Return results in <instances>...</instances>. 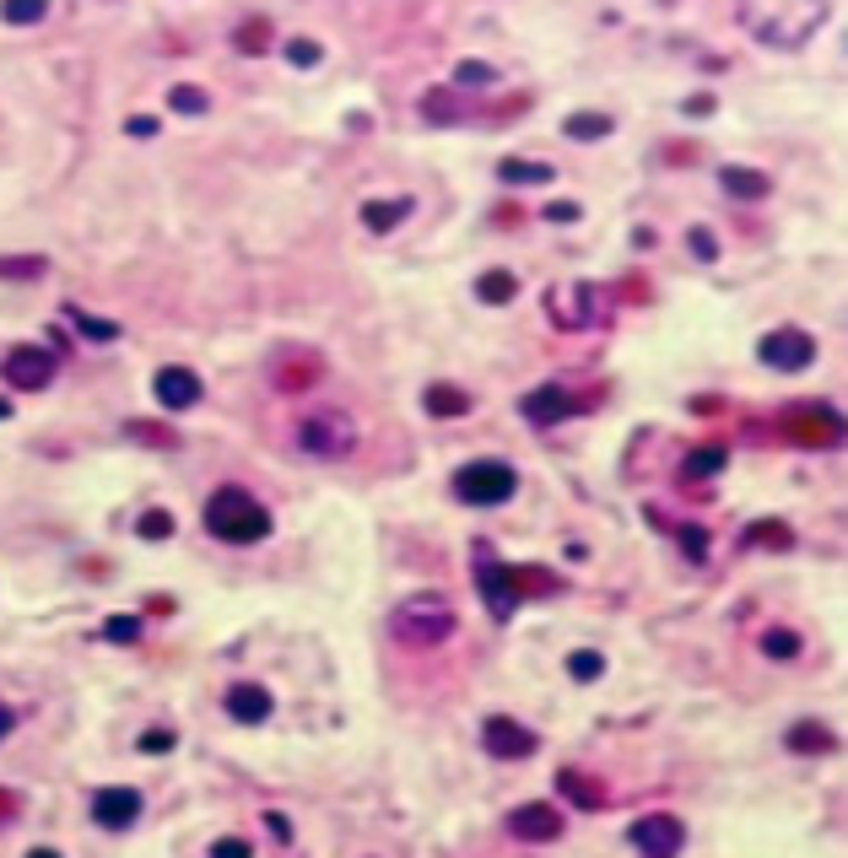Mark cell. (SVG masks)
Wrapping results in <instances>:
<instances>
[{
  "label": "cell",
  "mask_w": 848,
  "mask_h": 858,
  "mask_svg": "<svg viewBox=\"0 0 848 858\" xmlns=\"http://www.w3.org/2000/svg\"><path fill=\"white\" fill-rule=\"evenodd\" d=\"M390 632H395V643H406V648H438V643L454 637V605H448L443 594H411L406 605H395Z\"/></svg>",
  "instance_id": "obj_4"
},
{
  "label": "cell",
  "mask_w": 848,
  "mask_h": 858,
  "mask_svg": "<svg viewBox=\"0 0 848 858\" xmlns=\"http://www.w3.org/2000/svg\"><path fill=\"white\" fill-rule=\"evenodd\" d=\"M151 389H157V400H162L168 411H189V406L200 400V378H195L189 368H179V362H168V368H157V378H151Z\"/></svg>",
  "instance_id": "obj_16"
},
{
  "label": "cell",
  "mask_w": 848,
  "mask_h": 858,
  "mask_svg": "<svg viewBox=\"0 0 848 858\" xmlns=\"http://www.w3.org/2000/svg\"><path fill=\"white\" fill-rule=\"evenodd\" d=\"M27 858H60V854H54V848H33Z\"/></svg>",
  "instance_id": "obj_52"
},
{
  "label": "cell",
  "mask_w": 848,
  "mask_h": 858,
  "mask_svg": "<svg viewBox=\"0 0 848 858\" xmlns=\"http://www.w3.org/2000/svg\"><path fill=\"white\" fill-rule=\"evenodd\" d=\"M357 216H362L368 233H395L406 216H417V200H411V195H395V200H362Z\"/></svg>",
  "instance_id": "obj_18"
},
{
  "label": "cell",
  "mask_w": 848,
  "mask_h": 858,
  "mask_svg": "<svg viewBox=\"0 0 848 858\" xmlns=\"http://www.w3.org/2000/svg\"><path fill=\"white\" fill-rule=\"evenodd\" d=\"M718 184H724L729 200H762V195L773 189V178H767L762 167H746V162H724V167H718Z\"/></svg>",
  "instance_id": "obj_17"
},
{
  "label": "cell",
  "mask_w": 848,
  "mask_h": 858,
  "mask_svg": "<svg viewBox=\"0 0 848 858\" xmlns=\"http://www.w3.org/2000/svg\"><path fill=\"white\" fill-rule=\"evenodd\" d=\"M746 546H789V530H784V524H751V530H746Z\"/></svg>",
  "instance_id": "obj_42"
},
{
  "label": "cell",
  "mask_w": 848,
  "mask_h": 858,
  "mask_svg": "<svg viewBox=\"0 0 848 858\" xmlns=\"http://www.w3.org/2000/svg\"><path fill=\"white\" fill-rule=\"evenodd\" d=\"M476 588L487 599V610L497 621H508L519 610V594L530 588H557L552 572H536V568H508V562H492V551H476Z\"/></svg>",
  "instance_id": "obj_3"
},
{
  "label": "cell",
  "mask_w": 848,
  "mask_h": 858,
  "mask_svg": "<svg viewBox=\"0 0 848 858\" xmlns=\"http://www.w3.org/2000/svg\"><path fill=\"white\" fill-rule=\"evenodd\" d=\"M282 54H286V65H297V71H314V65L324 60V43H319V38H286Z\"/></svg>",
  "instance_id": "obj_34"
},
{
  "label": "cell",
  "mask_w": 848,
  "mask_h": 858,
  "mask_svg": "<svg viewBox=\"0 0 848 858\" xmlns=\"http://www.w3.org/2000/svg\"><path fill=\"white\" fill-rule=\"evenodd\" d=\"M454 87H497V65H487V60H459V65H454Z\"/></svg>",
  "instance_id": "obj_35"
},
{
  "label": "cell",
  "mask_w": 848,
  "mask_h": 858,
  "mask_svg": "<svg viewBox=\"0 0 848 858\" xmlns=\"http://www.w3.org/2000/svg\"><path fill=\"white\" fill-rule=\"evenodd\" d=\"M65 319L87 335V340H120V324L114 319H98V313H87L82 302H65Z\"/></svg>",
  "instance_id": "obj_29"
},
{
  "label": "cell",
  "mask_w": 848,
  "mask_h": 858,
  "mask_svg": "<svg viewBox=\"0 0 848 858\" xmlns=\"http://www.w3.org/2000/svg\"><path fill=\"white\" fill-rule=\"evenodd\" d=\"M422 406H427V416L448 422V416H465V411H470V395H465V389H454V384H427Z\"/></svg>",
  "instance_id": "obj_25"
},
{
  "label": "cell",
  "mask_w": 848,
  "mask_h": 858,
  "mask_svg": "<svg viewBox=\"0 0 848 858\" xmlns=\"http://www.w3.org/2000/svg\"><path fill=\"white\" fill-rule=\"evenodd\" d=\"M297 448H303L308 459H319V464H335V459H346V453L357 448V422H352L346 411H335V406L308 411V416L297 422Z\"/></svg>",
  "instance_id": "obj_5"
},
{
  "label": "cell",
  "mask_w": 848,
  "mask_h": 858,
  "mask_svg": "<svg viewBox=\"0 0 848 858\" xmlns=\"http://www.w3.org/2000/svg\"><path fill=\"white\" fill-rule=\"evenodd\" d=\"M5 416H11V400H0V422H5Z\"/></svg>",
  "instance_id": "obj_53"
},
{
  "label": "cell",
  "mask_w": 848,
  "mask_h": 858,
  "mask_svg": "<svg viewBox=\"0 0 848 858\" xmlns=\"http://www.w3.org/2000/svg\"><path fill=\"white\" fill-rule=\"evenodd\" d=\"M11 729H16V708H5V702H0V739H5Z\"/></svg>",
  "instance_id": "obj_51"
},
{
  "label": "cell",
  "mask_w": 848,
  "mask_h": 858,
  "mask_svg": "<svg viewBox=\"0 0 848 858\" xmlns=\"http://www.w3.org/2000/svg\"><path fill=\"white\" fill-rule=\"evenodd\" d=\"M514 486H519V470L508 459H470L454 470V497L470 508H497L514 497Z\"/></svg>",
  "instance_id": "obj_6"
},
{
  "label": "cell",
  "mask_w": 848,
  "mask_h": 858,
  "mask_svg": "<svg viewBox=\"0 0 848 858\" xmlns=\"http://www.w3.org/2000/svg\"><path fill=\"white\" fill-rule=\"evenodd\" d=\"M665 5H676V0H665Z\"/></svg>",
  "instance_id": "obj_54"
},
{
  "label": "cell",
  "mask_w": 848,
  "mask_h": 858,
  "mask_svg": "<svg viewBox=\"0 0 848 858\" xmlns=\"http://www.w3.org/2000/svg\"><path fill=\"white\" fill-rule=\"evenodd\" d=\"M266 826H271V837H282V843L292 837V826H286V816H282V810H271V816H266Z\"/></svg>",
  "instance_id": "obj_50"
},
{
  "label": "cell",
  "mask_w": 848,
  "mask_h": 858,
  "mask_svg": "<svg viewBox=\"0 0 848 858\" xmlns=\"http://www.w3.org/2000/svg\"><path fill=\"white\" fill-rule=\"evenodd\" d=\"M136 535H142V540H168V535H173V519H168L162 508H151L142 524H136Z\"/></svg>",
  "instance_id": "obj_41"
},
{
  "label": "cell",
  "mask_w": 848,
  "mask_h": 858,
  "mask_svg": "<svg viewBox=\"0 0 848 858\" xmlns=\"http://www.w3.org/2000/svg\"><path fill=\"white\" fill-rule=\"evenodd\" d=\"M567 675H573V681H600V675H605V659H600L594 648H578V654H567Z\"/></svg>",
  "instance_id": "obj_38"
},
{
  "label": "cell",
  "mask_w": 848,
  "mask_h": 858,
  "mask_svg": "<svg viewBox=\"0 0 848 858\" xmlns=\"http://www.w3.org/2000/svg\"><path fill=\"white\" fill-rule=\"evenodd\" d=\"M627 837H632V848L643 858H676L681 843H687V826L676 816H643V821H632Z\"/></svg>",
  "instance_id": "obj_10"
},
{
  "label": "cell",
  "mask_w": 848,
  "mask_h": 858,
  "mask_svg": "<svg viewBox=\"0 0 848 858\" xmlns=\"http://www.w3.org/2000/svg\"><path fill=\"white\" fill-rule=\"evenodd\" d=\"M557 788H563V794L573 799V805H578V810H600V805H605V788H600L594 778L573 772V767H563V772H557Z\"/></svg>",
  "instance_id": "obj_27"
},
{
  "label": "cell",
  "mask_w": 848,
  "mask_h": 858,
  "mask_svg": "<svg viewBox=\"0 0 848 858\" xmlns=\"http://www.w3.org/2000/svg\"><path fill=\"white\" fill-rule=\"evenodd\" d=\"M757 357H762L773 373H800V368L816 362V340H811V329H800V324H778V329H767V335L757 340Z\"/></svg>",
  "instance_id": "obj_7"
},
{
  "label": "cell",
  "mask_w": 848,
  "mask_h": 858,
  "mask_svg": "<svg viewBox=\"0 0 848 858\" xmlns=\"http://www.w3.org/2000/svg\"><path fill=\"white\" fill-rule=\"evenodd\" d=\"M481 745L497 756V761H530L536 756V734L519 723V718H487V729H481Z\"/></svg>",
  "instance_id": "obj_11"
},
{
  "label": "cell",
  "mask_w": 848,
  "mask_h": 858,
  "mask_svg": "<svg viewBox=\"0 0 848 858\" xmlns=\"http://www.w3.org/2000/svg\"><path fill=\"white\" fill-rule=\"evenodd\" d=\"M497 178H503V184H552L557 167H552L546 157H541V162H536V157H503V162H497Z\"/></svg>",
  "instance_id": "obj_23"
},
{
  "label": "cell",
  "mask_w": 848,
  "mask_h": 858,
  "mask_svg": "<svg viewBox=\"0 0 848 858\" xmlns=\"http://www.w3.org/2000/svg\"><path fill=\"white\" fill-rule=\"evenodd\" d=\"M314 378H319V357H314V351H286V357H276V389H282V395H303Z\"/></svg>",
  "instance_id": "obj_19"
},
{
  "label": "cell",
  "mask_w": 848,
  "mask_h": 858,
  "mask_svg": "<svg viewBox=\"0 0 848 858\" xmlns=\"http://www.w3.org/2000/svg\"><path fill=\"white\" fill-rule=\"evenodd\" d=\"M271 43H276L271 16H249V22H238V27H233V49H238V54H249V60H260Z\"/></svg>",
  "instance_id": "obj_22"
},
{
  "label": "cell",
  "mask_w": 848,
  "mask_h": 858,
  "mask_svg": "<svg viewBox=\"0 0 848 858\" xmlns=\"http://www.w3.org/2000/svg\"><path fill=\"white\" fill-rule=\"evenodd\" d=\"M179 739H173V729H146L142 739H136V750L142 756H162V750H173Z\"/></svg>",
  "instance_id": "obj_43"
},
{
  "label": "cell",
  "mask_w": 848,
  "mask_h": 858,
  "mask_svg": "<svg viewBox=\"0 0 848 858\" xmlns=\"http://www.w3.org/2000/svg\"><path fill=\"white\" fill-rule=\"evenodd\" d=\"M541 216H546V222H552V227H573V222H578V216H583V211H578V206H573V200H552V206H541Z\"/></svg>",
  "instance_id": "obj_44"
},
{
  "label": "cell",
  "mask_w": 848,
  "mask_h": 858,
  "mask_svg": "<svg viewBox=\"0 0 848 858\" xmlns=\"http://www.w3.org/2000/svg\"><path fill=\"white\" fill-rule=\"evenodd\" d=\"M762 654H767V659H795V654H800V637H795L789 626H773V632H762Z\"/></svg>",
  "instance_id": "obj_37"
},
{
  "label": "cell",
  "mask_w": 848,
  "mask_h": 858,
  "mask_svg": "<svg viewBox=\"0 0 848 858\" xmlns=\"http://www.w3.org/2000/svg\"><path fill=\"white\" fill-rule=\"evenodd\" d=\"M508 832H514L519 843H557V837H563V810L530 799V805H519V810L508 816Z\"/></svg>",
  "instance_id": "obj_13"
},
{
  "label": "cell",
  "mask_w": 848,
  "mask_h": 858,
  "mask_svg": "<svg viewBox=\"0 0 848 858\" xmlns=\"http://www.w3.org/2000/svg\"><path fill=\"white\" fill-rule=\"evenodd\" d=\"M346 130H352V136H368V130H373V114L352 109V114H346Z\"/></svg>",
  "instance_id": "obj_49"
},
{
  "label": "cell",
  "mask_w": 848,
  "mask_h": 858,
  "mask_svg": "<svg viewBox=\"0 0 848 858\" xmlns=\"http://www.w3.org/2000/svg\"><path fill=\"white\" fill-rule=\"evenodd\" d=\"M417 109H422V120H427V125H459V120L470 114V109L459 103V92H454V87H427V92H422V103H417Z\"/></svg>",
  "instance_id": "obj_21"
},
{
  "label": "cell",
  "mask_w": 848,
  "mask_h": 858,
  "mask_svg": "<svg viewBox=\"0 0 848 858\" xmlns=\"http://www.w3.org/2000/svg\"><path fill=\"white\" fill-rule=\"evenodd\" d=\"M713 109H718L713 92H692V98H687V114H692V120H703V114H713Z\"/></svg>",
  "instance_id": "obj_48"
},
{
  "label": "cell",
  "mask_w": 848,
  "mask_h": 858,
  "mask_svg": "<svg viewBox=\"0 0 848 858\" xmlns=\"http://www.w3.org/2000/svg\"><path fill=\"white\" fill-rule=\"evenodd\" d=\"M827 0H740V22L746 33H757L773 49H806L822 22H827Z\"/></svg>",
  "instance_id": "obj_1"
},
{
  "label": "cell",
  "mask_w": 848,
  "mask_h": 858,
  "mask_svg": "<svg viewBox=\"0 0 848 858\" xmlns=\"http://www.w3.org/2000/svg\"><path fill=\"white\" fill-rule=\"evenodd\" d=\"M681 546H687V557H692V562H703V551H708V535H703V530H698V524H687V530H681Z\"/></svg>",
  "instance_id": "obj_47"
},
{
  "label": "cell",
  "mask_w": 848,
  "mask_h": 858,
  "mask_svg": "<svg viewBox=\"0 0 848 858\" xmlns=\"http://www.w3.org/2000/svg\"><path fill=\"white\" fill-rule=\"evenodd\" d=\"M168 109H173V114H206V109H211V98H206V87L179 82V87H168Z\"/></svg>",
  "instance_id": "obj_33"
},
{
  "label": "cell",
  "mask_w": 848,
  "mask_h": 858,
  "mask_svg": "<svg viewBox=\"0 0 848 858\" xmlns=\"http://www.w3.org/2000/svg\"><path fill=\"white\" fill-rule=\"evenodd\" d=\"M519 416L536 422V427H557L567 416H578V395H567L563 384H541V389H530L519 400Z\"/></svg>",
  "instance_id": "obj_12"
},
{
  "label": "cell",
  "mask_w": 848,
  "mask_h": 858,
  "mask_svg": "<svg viewBox=\"0 0 848 858\" xmlns=\"http://www.w3.org/2000/svg\"><path fill=\"white\" fill-rule=\"evenodd\" d=\"M44 271H49L44 254H0V276L5 282H38Z\"/></svg>",
  "instance_id": "obj_31"
},
{
  "label": "cell",
  "mask_w": 848,
  "mask_h": 858,
  "mask_svg": "<svg viewBox=\"0 0 848 858\" xmlns=\"http://www.w3.org/2000/svg\"><path fill=\"white\" fill-rule=\"evenodd\" d=\"M157 130H162L157 114H131V120H125V136H136V141H151Z\"/></svg>",
  "instance_id": "obj_45"
},
{
  "label": "cell",
  "mask_w": 848,
  "mask_h": 858,
  "mask_svg": "<svg viewBox=\"0 0 848 858\" xmlns=\"http://www.w3.org/2000/svg\"><path fill=\"white\" fill-rule=\"evenodd\" d=\"M49 16V0H0V22L11 27H38Z\"/></svg>",
  "instance_id": "obj_32"
},
{
  "label": "cell",
  "mask_w": 848,
  "mask_h": 858,
  "mask_svg": "<svg viewBox=\"0 0 848 858\" xmlns=\"http://www.w3.org/2000/svg\"><path fill=\"white\" fill-rule=\"evenodd\" d=\"M93 821L109 826V832L136 826V821H142V794H136V788H103V794L93 799Z\"/></svg>",
  "instance_id": "obj_15"
},
{
  "label": "cell",
  "mask_w": 848,
  "mask_h": 858,
  "mask_svg": "<svg viewBox=\"0 0 848 858\" xmlns=\"http://www.w3.org/2000/svg\"><path fill=\"white\" fill-rule=\"evenodd\" d=\"M211 858H255V848H249L244 837H217V843H211Z\"/></svg>",
  "instance_id": "obj_46"
},
{
  "label": "cell",
  "mask_w": 848,
  "mask_h": 858,
  "mask_svg": "<svg viewBox=\"0 0 848 858\" xmlns=\"http://www.w3.org/2000/svg\"><path fill=\"white\" fill-rule=\"evenodd\" d=\"M54 351H44V346H16V351H5L0 357V378H5V389H49L54 384Z\"/></svg>",
  "instance_id": "obj_8"
},
{
  "label": "cell",
  "mask_w": 848,
  "mask_h": 858,
  "mask_svg": "<svg viewBox=\"0 0 848 858\" xmlns=\"http://www.w3.org/2000/svg\"><path fill=\"white\" fill-rule=\"evenodd\" d=\"M611 130H616V120H611V114H600V109H578V114H567V120H563L567 141H605Z\"/></svg>",
  "instance_id": "obj_24"
},
{
  "label": "cell",
  "mask_w": 848,
  "mask_h": 858,
  "mask_svg": "<svg viewBox=\"0 0 848 858\" xmlns=\"http://www.w3.org/2000/svg\"><path fill=\"white\" fill-rule=\"evenodd\" d=\"M131 437H136V443H162V448H173V443H179V437H173V427H162V422H131Z\"/></svg>",
  "instance_id": "obj_40"
},
{
  "label": "cell",
  "mask_w": 848,
  "mask_h": 858,
  "mask_svg": "<svg viewBox=\"0 0 848 858\" xmlns=\"http://www.w3.org/2000/svg\"><path fill=\"white\" fill-rule=\"evenodd\" d=\"M784 432H789V443H811V448H827V443H838V411H827V406H811V411H789L784 416Z\"/></svg>",
  "instance_id": "obj_14"
},
{
  "label": "cell",
  "mask_w": 848,
  "mask_h": 858,
  "mask_svg": "<svg viewBox=\"0 0 848 858\" xmlns=\"http://www.w3.org/2000/svg\"><path fill=\"white\" fill-rule=\"evenodd\" d=\"M687 249H692V260H703V265L718 260V238H713L708 227H692V233H687Z\"/></svg>",
  "instance_id": "obj_39"
},
{
  "label": "cell",
  "mask_w": 848,
  "mask_h": 858,
  "mask_svg": "<svg viewBox=\"0 0 848 858\" xmlns=\"http://www.w3.org/2000/svg\"><path fill=\"white\" fill-rule=\"evenodd\" d=\"M838 739H833V729L827 723H795L789 729V750H811V756H822V750H833Z\"/></svg>",
  "instance_id": "obj_30"
},
{
  "label": "cell",
  "mask_w": 848,
  "mask_h": 858,
  "mask_svg": "<svg viewBox=\"0 0 848 858\" xmlns=\"http://www.w3.org/2000/svg\"><path fill=\"white\" fill-rule=\"evenodd\" d=\"M724 464H729V453H724L718 443H703V448H692V453H687L681 475H687V481H708V475H718Z\"/></svg>",
  "instance_id": "obj_28"
},
{
  "label": "cell",
  "mask_w": 848,
  "mask_h": 858,
  "mask_svg": "<svg viewBox=\"0 0 848 858\" xmlns=\"http://www.w3.org/2000/svg\"><path fill=\"white\" fill-rule=\"evenodd\" d=\"M271 713H276V702H271L266 686H233L228 692V718L233 723H266Z\"/></svg>",
  "instance_id": "obj_20"
},
{
  "label": "cell",
  "mask_w": 848,
  "mask_h": 858,
  "mask_svg": "<svg viewBox=\"0 0 848 858\" xmlns=\"http://www.w3.org/2000/svg\"><path fill=\"white\" fill-rule=\"evenodd\" d=\"M206 530H211L217 540H228V546H255V540L271 535V513H266L244 486H222V492H211V502H206Z\"/></svg>",
  "instance_id": "obj_2"
},
{
  "label": "cell",
  "mask_w": 848,
  "mask_h": 858,
  "mask_svg": "<svg viewBox=\"0 0 848 858\" xmlns=\"http://www.w3.org/2000/svg\"><path fill=\"white\" fill-rule=\"evenodd\" d=\"M514 297H519V276H514V271H481V276H476V302L503 308V302H514Z\"/></svg>",
  "instance_id": "obj_26"
},
{
  "label": "cell",
  "mask_w": 848,
  "mask_h": 858,
  "mask_svg": "<svg viewBox=\"0 0 848 858\" xmlns=\"http://www.w3.org/2000/svg\"><path fill=\"white\" fill-rule=\"evenodd\" d=\"M103 637L120 643V648H136V643H142V621H136V615H109V621H103Z\"/></svg>",
  "instance_id": "obj_36"
},
{
  "label": "cell",
  "mask_w": 848,
  "mask_h": 858,
  "mask_svg": "<svg viewBox=\"0 0 848 858\" xmlns=\"http://www.w3.org/2000/svg\"><path fill=\"white\" fill-rule=\"evenodd\" d=\"M546 313H552L563 329H589V324H600V286H589V282L557 286L552 302H546Z\"/></svg>",
  "instance_id": "obj_9"
}]
</instances>
